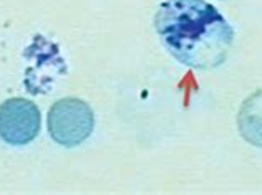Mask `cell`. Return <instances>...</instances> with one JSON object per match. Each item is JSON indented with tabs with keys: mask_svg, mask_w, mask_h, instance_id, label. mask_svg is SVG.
<instances>
[{
	"mask_svg": "<svg viewBox=\"0 0 262 195\" xmlns=\"http://www.w3.org/2000/svg\"><path fill=\"white\" fill-rule=\"evenodd\" d=\"M155 29L179 63L198 69L221 66L234 43L232 27L206 0H164L156 10Z\"/></svg>",
	"mask_w": 262,
	"mask_h": 195,
	"instance_id": "obj_1",
	"label": "cell"
},
{
	"mask_svg": "<svg viewBox=\"0 0 262 195\" xmlns=\"http://www.w3.org/2000/svg\"><path fill=\"white\" fill-rule=\"evenodd\" d=\"M48 132L63 148H77L92 136L95 116L92 108L78 98L58 100L48 111Z\"/></svg>",
	"mask_w": 262,
	"mask_h": 195,
	"instance_id": "obj_2",
	"label": "cell"
},
{
	"mask_svg": "<svg viewBox=\"0 0 262 195\" xmlns=\"http://www.w3.org/2000/svg\"><path fill=\"white\" fill-rule=\"evenodd\" d=\"M40 111L25 98H12L0 104V137L10 145H25L40 132Z\"/></svg>",
	"mask_w": 262,
	"mask_h": 195,
	"instance_id": "obj_3",
	"label": "cell"
},
{
	"mask_svg": "<svg viewBox=\"0 0 262 195\" xmlns=\"http://www.w3.org/2000/svg\"><path fill=\"white\" fill-rule=\"evenodd\" d=\"M237 126L247 142L262 148V89H257L243 103L237 114Z\"/></svg>",
	"mask_w": 262,
	"mask_h": 195,
	"instance_id": "obj_4",
	"label": "cell"
}]
</instances>
